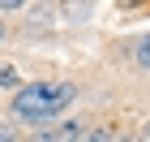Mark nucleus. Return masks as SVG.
I'll return each instance as SVG.
<instances>
[{
	"instance_id": "1",
	"label": "nucleus",
	"mask_w": 150,
	"mask_h": 142,
	"mask_svg": "<svg viewBox=\"0 0 150 142\" xmlns=\"http://www.w3.org/2000/svg\"><path fill=\"white\" fill-rule=\"evenodd\" d=\"M77 99V86L73 82H22L17 95L9 99V112L26 125H47V121L64 116V108Z\"/></svg>"
},
{
	"instance_id": "5",
	"label": "nucleus",
	"mask_w": 150,
	"mask_h": 142,
	"mask_svg": "<svg viewBox=\"0 0 150 142\" xmlns=\"http://www.w3.org/2000/svg\"><path fill=\"white\" fill-rule=\"evenodd\" d=\"M0 142H17V129H13L9 121H0Z\"/></svg>"
},
{
	"instance_id": "3",
	"label": "nucleus",
	"mask_w": 150,
	"mask_h": 142,
	"mask_svg": "<svg viewBox=\"0 0 150 142\" xmlns=\"http://www.w3.org/2000/svg\"><path fill=\"white\" fill-rule=\"evenodd\" d=\"M116 133H120L116 125H107V121H99V125H86L77 142H116Z\"/></svg>"
},
{
	"instance_id": "2",
	"label": "nucleus",
	"mask_w": 150,
	"mask_h": 142,
	"mask_svg": "<svg viewBox=\"0 0 150 142\" xmlns=\"http://www.w3.org/2000/svg\"><path fill=\"white\" fill-rule=\"evenodd\" d=\"M81 129H86V121L81 116H64V121H47L30 133V142H77Z\"/></svg>"
},
{
	"instance_id": "4",
	"label": "nucleus",
	"mask_w": 150,
	"mask_h": 142,
	"mask_svg": "<svg viewBox=\"0 0 150 142\" xmlns=\"http://www.w3.org/2000/svg\"><path fill=\"white\" fill-rule=\"evenodd\" d=\"M133 60H137L142 69H150V35H142L137 43H133Z\"/></svg>"
},
{
	"instance_id": "7",
	"label": "nucleus",
	"mask_w": 150,
	"mask_h": 142,
	"mask_svg": "<svg viewBox=\"0 0 150 142\" xmlns=\"http://www.w3.org/2000/svg\"><path fill=\"white\" fill-rule=\"evenodd\" d=\"M0 39H4V22H0Z\"/></svg>"
},
{
	"instance_id": "6",
	"label": "nucleus",
	"mask_w": 150,
	"mask_h": 142,
	"mask_svg": "<svg viewBox=\"0 0 150 142\" xmlns=\"http://www.w3.org/2000/svg\"><path fill=\"white\" fill-rule=\"evenodd\" d=\"M116 142H142L137 133H116Z\"/></svg>"
}]
</instances>
